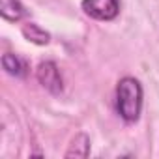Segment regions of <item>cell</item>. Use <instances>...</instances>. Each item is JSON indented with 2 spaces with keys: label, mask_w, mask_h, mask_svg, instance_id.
Wrapping results in <instances>:
<instances>
[{
  "label": "cell",
  "mask_w": 159,
  "mask_h": 159,
  "mask_svg": "<svg viewBox=\"0 0 159 159\" xmlns=\"http://www.w3.org/2000/svg\"><path fill=\"white\" fill-rule=\"evenodd\" d=\"M116 111L124 122L135 124L142 111V86L135 77H124L116 86Z\"/></svg>",
  "instance_id": "1"
},
{
  "label": "cell",
  "mask_w": 159,
  "mask_h": 159,
  "mask_svg": "<svg viewBox=\"0 0 159 159\" xmlns=\"http://www.w3.org/2000/svg\"><path fill=\"white\" fill-rule=\"evenodd\" d=\"M83 11L96 21H112L120 13V0H83Z\"/></svg>",
  "instance_id": "2"
},
{
  "label": "cell",
  "mask_w": 159,
  "mask_h": 159,
  "mask_svg": "<svg viewBox=\"0 0 159 159\" xmlns=\"http://www.w3.org/2000/svg\"><path fill=\"white\" fill-rule=\"evenodd\" d=\"M36 77H38L39 84H41L47 92H51L52 96L62 94V90H64V81H62L60 69H58V66H56L54 62H51V60L41 62V64L38 66V69H36Z\"/></svg>",
  "instance_id": "3"
},
{
  "label": "cell",
  "mask_w": 159,
  "mask_h": 159,
  "mask_svg": "<svg viewBox=\"0 0 159 159\" xmlns=\"http://www.w3.org/2000/svg\"><path fill=\"white\" fill-rule=\"evenodd\" d=\"M2 67L6 69L8 75H11V77H15V79H25V77L28 75V66H26V62H25L21 56L11 54V52H6V54L2 56Z\"/></svg>",
  "instance_id": "4"
},
{
  "label": "cell",
  "mask_w": 159,
  "mask_h": 159,
  "mask_svg": "<svg viewBox=\"0 0 159 159\" xmlns=\"http://www.w3.org/2000/svg\"><path fill=\"white\" fill-rule=\"evenodd\" d=\"M0 15L6 21L17 23L26 15V10L21 4V0H0Z\"/></svg>",
  "instance_id": "5"
},
{
  "label": "cell",
  "mask_w": 159,
  "mask_h": 159,
  "mask_svg": "<svg viewBox=\"0 0 159 159\" xmlns=\"http://www.w3.org/2000/svg\"><path fill=\"white\" fill-rule=\"evenodd\" d=\"M88 153H90V139L84 133H79L71 140L69 150L66 152V157H88Z\"/></svg>",
  "instance_id": "6"
},
{
  "label": "cell",
  "mask_w": 159,
  "mask_h": 159,
  "mask_svg": "<svg viewBox=\"0 0 159 159\" xmlns=\"http://www.w3.org/2000/svg\"><path fill=\"white\" fill-rule=\"evenodd\" d=\"M23 36H25L28 41L36 43V45H47V43L51 41V34L45 32V30H43L39 25H36V23H26V25L23 26Z\"/></svg>",
  "instance_id": "7"
}]
</instances>
